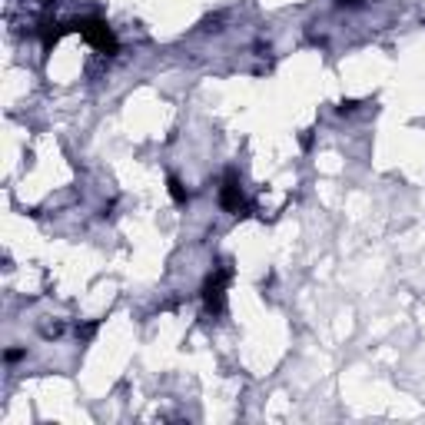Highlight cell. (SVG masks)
<instances>
[{
    "label": "cell",
    "mask_w": 425,
    "mask_h": 425,
    "mask_svg": "<svg viewBox=\"0 0 425 425\" xmlns=\"http://www.w3.org/2000/svg\"><path fill=\"white\" fill-rule=\"evenodd\" d=\"M222 282H226V273H220V276H213L209 282H206L203 296H206V306L213 309V313H220L222 309Z\"/></svg>",
    "instance_id": "obj_3"
},
{
    "label": "cell",
    "mask_w": 425,
    "mask_h": 425,
    "mask_svg": "<svg viewBox=\"0 0 425 425\" xmlns=\"http://www.w3.org/2000/svg\"><path fill=\"white\" fill-rule=\"evenodd\" d=\"M222 206L229 209V213H242V193H240V183H236V176H226V186H222Z\"/></svg>",
    "instance_id": "obj_2"
},
{
    "label": "cell",
    "mask_w": 425,
    "mask_h": 425,
    "mask_svg": "<svg viewBox=\"0 0 425 425\" xmlns=\"http://www.w3.org/2000/svg\"><path fill=\"white\" fill-rule=\"evenodd\" d=\"M169 193H173V196H176V200H180V203H183V200H186V193H183V186L176 183V180H169Z\"/></svg>",
    "instance_id": "obj_4"
},
{
    "label": "cell",
    "mask_w": 425,
    "mask_h": 425,
    "mask_svg": "<svg viewBox=\"0 0 425 425\" xmlns=\"http://www.w3.org/2000/svg\"><path fill=\"white\" fill-rule=\"evenodd\" d=\"M74 27L80 30V34H87V37H90L93 43H96V47L103 50V54H116V37L110 34V27H107L103 20H96V17H90V20H76Z\"/></svg>",
    "instance_id": "obj_1"
}]
</instances>
